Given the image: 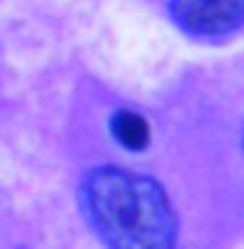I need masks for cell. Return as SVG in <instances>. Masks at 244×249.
Here are the masks:
<instances>
[{"mask_svg":"<svg viewBox=\"0 0 244 249\" xmlns=\"http://www.w3.org/2000/svg\"><path fill=\"white\" fill-rule=\"evenodd\" d=\"M171 16L194 37H223L244 24V0H171Z\"/></svg>","mask_w":244,"mask_h":249,"instance_id":"cell-2","label":"cell"},{"mask_svg":"<svg viewBox=\"0 0 244 249\" xmlns=\"http://www.w3.org/2000/svg\"><path fill=\"white\" fill-rule=\"evenodd\" d=\"M111 131L126 150L142 152L150 144V124L134 110H116L111 118Z\"/></svg>","mask_w":244,"mask_h":249,"instance_id":"cell-3","label":"cell"},{"mask_svg":"<svg viewBox=\"0 0 244 249\" xmlns=\"http://www.w3.org/2000/svg\"><path fill=\"white\" fill-rule=\"evenodd\" d=\"M81 207L108 249H176L179 218L150 176L118 165L92 168L81 181Z\"/></svg>","mask_w":244,"mask_h":249,"instance_id":"cell-1","label":"cell"}]
</instances>
